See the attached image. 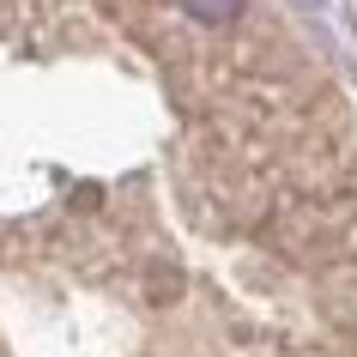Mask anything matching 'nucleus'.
Instances as JSON below:
<instances>
[{"label": "nucleus", "mask_w": 357, "mask_h": 357, "mask_svg": "<svg viewBox=\"0 0 357 357\" xmlns=\"http://www.w3.org/2000/svg\"><path fill=\"white\" fill-rule=\"evenodd\" d=\"M194 24H212V31H225V24L243 19V0H176Z\"/></svg>", "instance_id": "obj_1"}]
</instances>
